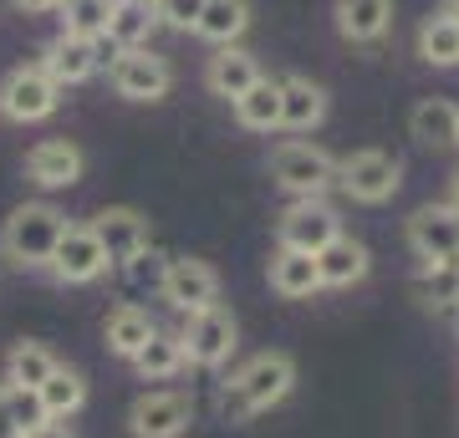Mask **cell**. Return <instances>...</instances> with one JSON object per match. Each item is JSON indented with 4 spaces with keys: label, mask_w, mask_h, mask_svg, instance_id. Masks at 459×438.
Listing matches in <instances>:
<instances>
[{
    "label": "cell",
    "mask_w": 459,
    "mask_h": 438,
    "mask_svg": "<svg viewBox=\"0 0 459 438\" xmlns=\"http://www.w3.org/2000/svg\"><path fill=\"white\" fill-rule=\"evenodd\" d=\"M296 388V362L291 352H255V357L220 388V418L225 423H250L255 413H271L286 403Z\"/></svg>",
    "instance_id": "6da1fadb"
},
{
    "label": "cell",
    "mask_w": 459,
    "mask_h": 438,
    "mask_svg": "<svg viewBox=\"0 0 459 438\" xmlns=\"http://www.w3.org/2000/svg\"><path fill=\"white\" fill-rule=\"evenodd\" d=\"M62 31L66 36H87V41H98L108 36V16H113V0H62Z\"/></svg>",
    "instance_id": "4dcf8cb0"
},
{
    "label": "cell",
    "mask_w": 459,
    "mask_h": 438,
    "mask_svg": "<svg viewBox=\"0 0 459 438\" xmlns=\"http://www.w3.org/2000/svg\"><path fill=\"white\" fill-rule=\"evenodd\" d=\"M230 107H235V123L246 133H276L281 128V77H261L246 98H235Z\"/></svg>",
    "instance_id": "484cf974"
},
{
    "label": "cell",
    "mask_w": 459,
    "mask_h": 438,
    "mask_svg": "<svg viewBox=\"0 0 459 438\" xmlns=\"http://www.w3.org/2000/svg\"><path fill=\"white\" fill-rule=\"evenodd\" d=\"M41 408H47V418H77V413H82L87 408V377L77 373V367H56V373L47 377V382H41Z\"/></svg>",
    "instance_id": "f1b7e54d"
},
{
    "label": "cell",
    "mask_w": 459,
    "mask_h": 438,
    "mask_svg": "<svg viewBox=\"0 0 459 438\" xmlns=\"http://www.w3.org/2000/svg\"><path fill=\"white\" fill-rule=\"evenodd\" d=\"M184 367H189V352H184L179 331H153L148 347L133 357V373L143 377V382H169V377H179Z\"/></svg>",
    "instance_id": "cb8c5ba5"
},
{
    "label": "cell",
    "mask_w": 459,
    "mask_h": 438,
    "mask_svg": "<svg viewBox=\"0 0 459 438\" xmlns=\"http://www.w3.org/2000/svg\"><path fill=\"white\" fill-rule=\"evenodd\" d=\"M271 179L291 199H322L337 184V159L307 138H286V143L271 148Z\"/></svg>",
    "instance_id": "3957f363"
},
{
    "label": "cell",
    "mask_w": 459,
    "mask_h": 438,
    "mask_svg": "<svg viewBox=\"0 0 459 438\" xmlns=\"http://www.w3.org/2000/svg\"><path fill=\"white\" fill-rule=\"evenodd\" d=\"M0 438H21V428L11 423V413H5V403H0Z\"/></svg>",
    "instance_id": "d590c367"
},
{
    "label": "cell",
    "mask_w": 459,
    "mask_h": 438,
    "mask_svg": "<svg viewBox=\"0 0 459 438\" xmlns=\"http://www.w3.org/2000/svg\"><path fill=\"white\" fill-rule=\"evenodd\" d=\"M117 51H113V41H87V36H56L47 51H41V66H47L51 77H56V87H77V82H87V77H98V66H108Z\"/></svg>",
    "instance_id": "4fadbf2b"
},
{
    "label": "cell",
    "mask_w": 459,
    "mask_h": 438,
    "mask_svg": "<svg viewBox=\"0 0 459 438\" xmlns=\"http://www.w3.org/2000/svg\"><path fill=\"white\" fill-rule=\"evenodd\" d=\"M419 56L429 66H459V11L429 16L419 26Z\"/></svg>",
    "instance_id": "f546056e"
},
{
    "label": "cell",
    "mask_w": 459,
    "mask_h": 438,
    "mask_svg": "<svg viewBox=\"0 0 459 438\" xmlns=\"http://www.w3.org/2000/svg\"><path fill=\"white\" fill-rule=\"evenodd\" d=\"M92 235L102 240L108 260L113 265H128V260L148 255V245H153V219L143 210H133V204H108V210L92 214Z\"/></svg>",
    "instance_id": "8fae6325"
},
{
    "label": "cell",
    "mask_w": 459,
    "mask_h": 438,
    "mask_svg": "<svg viewBox=\"0 0 459 438\" xmlns=\"http://www.w3.org/2000/svg\"><path fill=\"white\" fill-rule=\"evenodd\" d=\"M322 117H327V92L312 77H301V72L281 77V128L312 133V128H322Z\"/></svg>",
    "instance_id": "d6986e66"
},
{
    "label": "cell",
    "mask_w": 459,
    "mask_h": 438,
    "mask_svg": "<svg viewBox=\"0 0 459 438\" xmlns=\"http://www.w3.org/2000/svg\"><path fill=\"white\" fill-rule=\"evenodd\" d=\"M87 174V153L72 138H41V143L26 153V179L41 189V194H62V189H77Z\"/></svg>",
    "instance_id": "7c38bea8"
},
{
    "label": "cell",
    "mask_w": 459,
    "mask_h": 438,
    "mask_svg": "<svg viewBox=\"0 0 459 438\" xmlns=\"http://www.w3.org/2000/svg\"><path fill=\"white\" fill-rule=\"evenodd\" d=\"M26 438H77V434H72V423H66V418H47L41 428H31Z\"/></svg>",
    "instance_id": "836d02e7"
},
{
    "label": "cell",
    "mask_w": 459,
    "mask_h": 438,
    "mask_svg": "<svg viewBox=\"0 0 459 438\" xmlns=\"http://www.w3.org/2000/svg\"><path fill=\"white\" fill-rule=\"evenodd\" d=\"M108 250H102V240L92 235V225H66V235H62V245L51 250V260H47V271L62 286H92V280H102L108 276Z\"/></svg>",
    "instance_id": "30bf717a"
},
{
    "label": "cell",
    "mask_w": 459,
    "mask_h": 438,
    "mask_svg": "<svg viewBox=\"0 0 459 438\" xmlns=\"http://www.w3.org/2000/svg\"><path fill=\"white\" fill-rule=\"evenodd\" d=\"M56 107H62V87H56V77L41 62L11 66L0 77V117H11V123H41Z\"/></svg>",
    "instance_id": "5b68a950"
},
{
    "label": "cell",
    "mask_w": 459,
    "mask_h": 438,
    "mask_svg": "<svg viewBox=\"0 0 459 438\" xmlns=\"http://www.w3.org/2000/svg\"><path fill=\"white\" fill-rule=\"evenodd\" d=\"M403 184V163L383 148H358L337 159V189H342L352 204H388Z\"/></svg>",
    "instance_id": "277c9868"
},
{
    "label": "cell",
    "mask_w": 459,
    "mask_h": 438,
    "mask_svg": "<svg viewBox=\"0 0 459 438\" xmlns=\"http://www.w3.org/2000/svg\"><path fill=\"white\" fill-rule=\"evenodd\" d=\"M332 21L337 36L352 47H373L394 26V0H332Z\"/></svg>",
    "instance_id": "2e32d148"
},
{
    "label": "cell",
    "mask_w": 459,
    "mask_h": 438,
    "mask_svg": "<svg viewBox=\"0 0 459 438\" xmlns=\"http://www.w3.org/2000/svg\"><path fill=\"white\" fill-rule=\"evenodd\" d=\"M316 265H322V286H327V291H347V286L368 280L373 255H368V245H362V240L337 235L332 245H322V250H316Z\"/></svg>",
    "instance_id": "ffe728a7"
},
{
    "label": "cell",
    "mask_w": 459,
    "mask_h": 438,
    "mask_svg": "<svg viewBox=\"0 0 459 438\" xmlns=\"http://www.w3.org/2000/svg\"><path fill=\"white\" fill-rule=\"evenodd\" d=\"M444 5H455V11H459V0H444Z\"/></svg>",
    "instance_id": "74e56055"
},
{
    "label": "cell",
    "mask_w": 459,
    "mask_h": 438,
    "mask_svg": "<svg viewBox=\"0 0 459 438\" xmlns=\"http://www.w3.org/2000/svg\"><path fill=\"white\" fill-rule=\"evenodd\" d=\"M159 296H164L179 316H195V311L220 301V276H214L210 260L174 255V260H164V271H159Z\"/></svg>",
    "instance_id": "ba28073f"
},
{
    "label": "cell",
    "mask_w": 459,
    "mask_h": 438,
    "mask_svg": "<svg viewBox=\"0 0 459 438\" xmlns=\"http://www.w3.org/2000/svg\"><path fill=\"white\" fill-rule=\"evenodd\" d=\"M337 235H342V219H337V210L322 204V199H291V210L281 214V225H276V240L286 245V250H307V255H316V250L332 245Z\"/></svg>",
    "instance_id": "5bb4252c"
},
{
    "label": "cell",
    "mask_w": 459,
    "mask_h": 438,
    "mask_svg": "<svg viewBox=\"0 0 459 438\" xmlns=\"http://www.w3.org/2000/svg\"><path fill=\"white\" fill-rule=\"evenodd\" d=\"M0 403L11 413V423L21 428V438L47 423V408H41V392L36 388H16V382H0Z\"/></svg>",
    "instance_id": "1f68e13d"
},
{
    "label": "cell",
    "mask_w": 459,
    "mask_h": 438,
    "mask_svg": "<svg viewBox=\"0 0 459 438\" xmlns=\"http://www.w3.org/2000/svg\"><path fill=\"white\" fill-rule=\"evenodd\" d=\"M108 82H113L117 98H128V102H164L169 87H174V66L159 51L133 47V51H117L108 62Z\"/></svg>",
    "instance_id": "52a82bcc"
},
{
    "label": "cell",
    "mask_w": 459,
    "mask_h": 438,
    "mask_svg": "<svg viewBox=\"0 0 459 438\" xmlns=\"http://www.w3.org/2000/svg\"><path fill=\"white\" fill-rule=\"evenodd\" d=\"M261 77H265L261 62H255L246 47H220V51L210 56V66H204V87H210L214 98H225V102L246 98V92H250Z\"/></svg>",
    "instance_id": "ac0fdd59"
},
{
    "label": "cell",
    "mask_w": 459,
    "mask_h": 438,
    "mask_svg": "<svg viewBox=\"0 0 459 438\" xmlns=\"http://www.w3.org/2000/svg\"><path fill=\"white\" fill-rule=\"evenodd\" d=\"M195 423V398L179 388L138 392L128 408V434L133 438H184Z\"/></svg>",
    "instance_id": "9c48e42d"
},
{
    "label": "cell",
    "mask_w": 459,
    "mask_h": 438,
    "mask_svg": "<svg viewBox=\"0 0 459 438\" xmlns=\"http://www.w3.org/2000/svg\"><path fill=\"white\" fill-rule=\"evenodd\" d=\"M153 331H159V326H153V316H148L143 306H133V301L113 306V311H108V322H102V341H108V352H113V357H123V362L138 357Z\"/></svg>",
    "instance_id": "44dd1931"
},
{
    "label": "cell",
    "mask_w": 459,
    "mask_h": 438,
    "mask_svg": "<svg viewBox=\"0 0 459 438\" xmlns=\"http://www.w3.org/2000/svg\"><path fill=\"white\" fill-rule=\"evenodd\" d=\"M250 31V0H204L195 36H204L210 47H235Z\"/></svg>",
    "instance_id": "4316f807"
},
{
    "label": "cell",
    "mask_w": 459,
    "mask_h": 438,
    "mask_svg": "<svg viewBox=\"0 0 459 438\" xmlns=\"http://www.w3.org/2000/svg\"><path fill=\"white\" fill-rule=\"evenodd\" d=\"M409 250L419 260H455L459 255V210L424 204L409 214Z\"/></svg>",
    "instance_id": "9a60e30c"
},
{
    "label": "cell",
    "mask_w": 459,
    "mask_h": 438,
    "mask_svg": "<svg viewBox=\"0 0 459 438\" xmlns=\"http://www.w3.org/2000/svg\"><path fill=\"white\" fill-rule=\"evenodd\" d=\"M409 133H413V143L434 148V153L439 148H459V107L444 98H424L409 113Z\"/></svg>",
    "instance_id": "603a6c76"
},
{
    "label": "cell",
    "mask_w": 459,
    "mask_h": 438,
    "mask_svg": "<svg viewBox=\"0 0 459 438\" xmlns=\"http://www.w3.org/2000/svg\"><path fill=\"white\" fill-rule=\"evenodd\" d=\"M21 16H51V11H62V0H11Z\"/></svg>",
    "instance_id": "e575fe53"
},
{
    "label": "cell",
    "mask_w": 459,
    "mask_h": 438,
    "mask_svg": "<svg viewBox=\"0 0 459 438\" xmlns=\"http://www.w3.org/2000/svg\"><path fill=\"white\" fill-rule=\"evenodd\" d=\"M153 31H159V5L153 0H113L102 41H113V51H133V47H148Z\"/></svg>",
    "instance_id": "7402d4cb"
},
{
    "label": "cell",
    "mask_w": 459,
    "mask_h": 438,
    "mask_svg": "<svg viewBox=\"0 0 459 438\" xmlns=\"http://www.w3.org/2000/svg\"><path fill=\"white\" fill-rule=\"evenodd\" d=\"M153 5H159V26L169 31H195L204 16V0H153Z\"/></svg>",
    "instance_id": "d6a6232c"
},
{
    "label": "cell",
    "mask_w": 459,
    "mask_h": 438,
    "mask_svg": "<svg viewBox=\"0 0 459 438\" xmlns=\"http://www.w3.org/2000/svg\"><path fill=\"white\" fill-rule=\"evenodd\" d=\"M413 296L429 311H459V255L455 260H419Z\"/></svg>",
    "instance_id": "d4e9b609"
},
{
    "label": "cell",
    "mask_w": 459,
    "mask_h": 438,
    "mask_svg": "<svg viewBox=\"0 0 459 438\" xmlns=\"http://www.w3.org/2000/svg\"><path fill=\"white\" fill-rule=\"evenodd\" d=\"M271 291L281 296V301H312L316 291H327L322 286V265H316V255H307V250H286L281 245L276 255H271Z\"/></svg>",
    "instance_id": "e0dca14e"
},
{
    "label": "cell",
    "mask_w": 459,
    "mask_h": 438,
    "mask_svg": "<svg viewBox=\"0 0 459 438\" xmlns=\"http://www.w3.org/2000/svg\"><path fill=\"white\" fill-rule=\"evenodd\" d=\"M62 362H56V352H51L47 341H16L11 352H5V377L0 382H16V388H41L51 373H56Z\"/></svg>",
    "instance_id": "83f0119b"
},
{
    "label": "cell",
    "mask_w": 459,
    "mask_h": 438,
    "mask_svg": "<svg viewBox=\"0 0 459 438\" xmlns=\"http://www.w3.org/2000/svg\"><path fill=\"white\" fill-rule=\"evenodd\" d=\"M449 210H459V174H455V184H449Z\"/></svg>",
    "instance_id": "8d00e7d4"
},
{
    "label": "cell",
    "mask_w": 459,
    "mask_h": 438,
    "mask_svg": "<svg viewBox=\"0 0 459 438\" xmlns=\"http://www.w3.org/2000/svg\"><path fill=\"white\" fill-rule=\"evenodd\" d=\"M66 219L51 199H31V204H16V210L5 214V225H0V255L21 265V271H36V265H47L51 250L62 245L66 235Z\"/></svg>",
    "instance_id": "7a4b0ae2"
},
{
    "label": "cell",
    "mask_w": 459,
    "mask_h": 438,
    "mask_svg": "<svg viewBox=\"0 0 459 438\" xmlns=\"http://www.w3.org/2000/svg\"><path fill=\"white\" fill-rule=\"evenodd\" d=\"M184 337V352H189V362L195 367H204V373H214V367H225L230 357H235V347H240V322H235V311L230 306H204L189 316V326L179 331Z\"/></svg>",
    "instance_id": "8992f818"
}]
</instances>
